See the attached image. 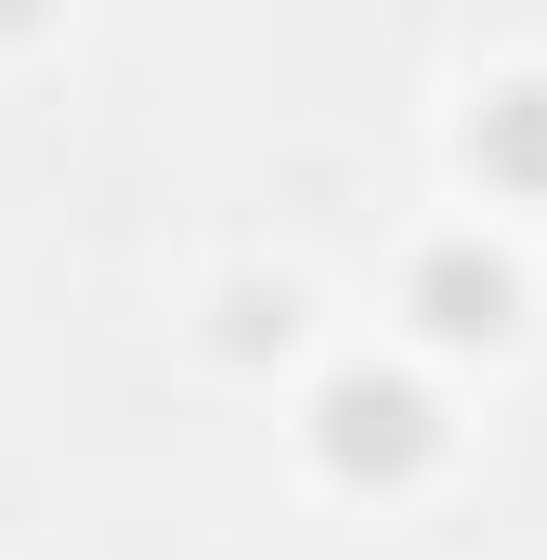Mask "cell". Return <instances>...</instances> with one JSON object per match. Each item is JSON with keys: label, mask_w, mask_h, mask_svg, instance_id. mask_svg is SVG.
<instances>
[{"label": "cell", "mask_w": 547, "mask_h": 560, "mask_svg": "<svg viewBox=\"0 0 547 560\" xmlns=\"http://www.w3.org/2000/svg\"><path fill=\"white\" fill-rule=\"evenodd\" d=\"M469 170L496 196H547V79H496L469 105Z\"/></svg>", "instance_id": "3"}, {"label": "cell", "mask_w": 547, "mask_h": 560, "mask_svg": "<svg viewBox=\"0 0 547 560\" xmlns=\"http://www.w3.org/2000/svg\"><path fill=\"white\" fill-rule=\"evenodd\" d=\"M313 456H326V482H352V495H392L417 482L430 456H443V405L392 378V365H339L326 392H313Z\"/></svg>", "instance_id": "1"}, {"label": "cell", "mask_w": 547, "mask_h": 560, "mask_svg": "<svg viewBox=\"0 0 547 560\" xmlns=\"http://www.w3.org/2000/svg\"><path fill=\"white\" fill-rule=\"evenodd\" d=\"M405 313L430 326V339H456V352H496V339L522 326V275H509V248H482V235H443V248L405 275Z\"/></svg>", "instance_id": "2"}]
</instances>
